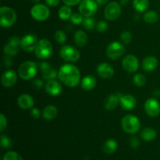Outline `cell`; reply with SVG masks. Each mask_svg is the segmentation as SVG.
Masks as SVG:
<instances>
[{"instance_id":"6da1fadb","label":"cell","mask_w":160,"mask_h":160,"mask_svg":"<svg viewBox=\"0 0 160 160\" xmlns=\"http://www.w3.org/2000/svg\"><path fill=\"white\" fill-rule=\"evenodd\" d=\"M58 78L64 85L69 88H75L81 81V72L73 64H64L61 66L58 71Z\"/></svg>"},{"instance_id":"7a4b0ae2","label":"cell","mask_w":160,"mask_h":160,"mask_svg":"<svg viewBox=\"0 0 160 160\" xmlns=\"http://www.w3.org/2000/svg\"><path fill=\"white\" fill-rule=\"evenodd\" d=\"M121 126L123 131L130 134H135L141 128L139 119L134 115L128 114L123 117L121 120Z\"/></svg>"},{"instance_id":"3957f363","label":"cell","mask_w":160,"mask_h":160,"mask_svg":"<svg viewBox=\"0 0 160 160\" xmlns=\"http://www.w3.org/2000/svg\"><path fill=\"white\" fill-rule=\"evenodd\" d=\"M38 66L33 61H26L21 63L18 69V74L21 79L29 81L37 74Z\"/></svg>"},{"instance_id":"277c9868","label":"cell","mask_w":160,"mask_h":160,"mask_svg":"<svg viewBox=\"0 0 160 160\" xmlns=\"http://www.w3.org/2000/svg\"><path fill=\"white\" fill-rule=\"evenodd\" d=\"M17 21V13L9 6L0 8V25L2 28H10Z\"/></svg>"},{"instance_id":"5b68a950","label":"cell","mask_w":160,"mask_h":160,"mask_svg":"<svg viewBox=\"0 0 160 160\" xmlns=\"http://www.w3.org/2000/svg\"><path fill=\"white\" fill-rule=\"evenodd\" d=\"M52 52V45L46 38H42L39 40L35 50H34L36 57L40 59H46L51 57Z\"/></svg>"},{"instance_id":"8992f818","label":"cell","mask_w":160,"mask_h":160,"mask_svg":"<svg viewBox=\"0 0 160 160\" xmlns=\"http://www.w3.org/2000/svg\"><path fill=\"white\" fill-rule=\"evenodd\" d=\"M125 52H126V48L123 44L115 41L109 44L106 49V54L109 59L116 60L121 57L124 54Z\"/></svg>"},{"instance_id":"52a82bcc","label":"cell","mask_w":160,"mask_h":160,"mask_svg":"<svg viewBox=\"0 0 160 160\" xmlns=\"http://www.w3.org/2000/svg\"><path fill=\"white\" fill-rule=\"evenodd\" d=\"M59 56L67 62H76L80 59V52L72 45H67L61 48Z\"/></svg>"},{"instance_id":"ba28073f","label":"cell","mask_w":160,"mask_h":160,"mask_svg":"<svg viewBox=\"0 0 160 160\" xmlns=\"http://www.w3.org/2000/svg\"><path fill=\"white\" fill-rule=\"evenodd\" d=\"M98 3L95 0H82L80 2L78 10L84 17H92L98 10Z\"/></svg>"},{"instance_id":"9c48e42d","label":"cell","mask_w":160,"mask_h":160,"mask_svg":"<svg viewBox=\"0 0 160 160\" xmlns=\"http://www.w3.org/2000/svg\"><path fill=\"white\" fill-rule=\"evenodd\" d=\"M31 15L35 20L44 21L49 17L50 10L48 6L44 4L38 3L35 4L31 9Z\"/></svg>"},{"instance_id":"30bf717a","label":"cell","mask_w":160,"mask_h":160,"mask_svg":"<svg viewBox=\"0 0 160 160\" xmlns=\"http://www.w3.org/2000/svg\"><path fill=\"white\" fill-rule=\"evenodd\" d=\"M121 14V6L117 2L108 3L104 9V17L108 20H116Z\"/></svg>"},{"instance_id":"8fae6325","label":"cell","mask_w":160,"mask_h":160,"mask_svg":"<svg viewBox=\"0 0 160 160\" xmlns=\"http://www.w3.org/2000/svg\"><path fill=\"white\" fill-rule=\"evenodd\" d=\"M21 39L17 36H12L9 38V42L5 45L3 48V52L5 55L10 56H15L18 53L20 47Z\"/></svg>"},{"instance_id":"7c38bea8","label":"cell","mask_w":160,"mask_h":160,"mask_svg":"<svg viewBox=\"0 0 160 160\" xmlns=\"http://www.w3.org/2000/svg\"><path fill=\"white\" fill-rule=\"evenodd\" d=\"M38 43V40L34 34H26L21 38L20 42V48L25 52H31L35 50L36 46Z\"/></svg>"},{"instance_id":"4fadbf2b","label":"cell","mask_w":160,"mask_h":160,"mask_svg":"<svg viewBox=\"0 0 160 160\" xmlns=\"http://www.w3.org/2000/svg\"><path fill=\"white\" fill-rule=\"evenodd\" d=\"M122 67L126 71L129 73H134L139 68L138 59L134 55H128L123 59Z\"/></svg>"},{"instance_id":"5bb4252c","label":"cell","mask_w":160,"mask_h":160,"mask_svg":"<svg viewBox=\"0 0 160 160\" xmlns=\"http://www.w3.org/2000/svg\"><path fill=\"white\" fill-rule=\"evenodd\" d=\"M144 108L147 115L151 117H156L160 113V104L154 98H148L146 100Z\"/></svg>"},{"instance_id":"9a60e30c","label":"cell","mask_w":160,"mask_h":160,"mask_svg":"<svg viewBox=\"0 0 160 160\" xmlns=\"http://www.w3.org/2000/svg\"><path fill=\"white\" fill-rule=\"evenodd\" d=\"M39 68H40L42 78L45 81L54 80L56 78H58V72L56 71V70L53 69L52 66L49 63H48V62H41Z\"/></svg>"},{"instance_id":"2e32d148","label":"cell","mask_w":160,"mask_h":160,"mask_svg":"<svg viewBox=\"0 0 160 160\" xmlns=\"http://www.w3.org/2000/svg\"><path fill=\"white\" fill-rule=\"evenodd\" d=\"M45 89L47 94H48L49 95L57 96V95H60L62 93V84L59 81L54 79L47 81L46 84L45 85Z\"/></svg>"},{"instance_id":"e0dca14e","label":"cell","mask_w":160,"mask_h":160,"mask_svg":"<svg viewBox=\"0 0 160 160\" xmlns=\"http://www.w3.org/2000/svg\"><path fill=\"white\" fill-rule=\"evenodd\" d=\"M17 81V73L12 70H8L2 75V84L5 88H11Z\"/></svg>"},{"instance_id":"ac0fdd59","label":"cell","mask_w":160,"mask_h":160,"mask_svg":"<svg viewBox=\"0 0 160 160\" xmlns=\"http://www.w3.org/2000/svg\"><path fill=\"white\" fill-rule=\"evenodd\" d=\"M97 73L103 79H109L114 75V68L111 64L102 62L97 67Z\"/></svg>"},{"instance_id":"d6986e66","label":"cell","mask_w":160,"mask_h":160,"mask_svg":"<svg viewBox=\"0 0 160 160\" xmlns=\"http://www.w3.org/2000/svg\"><path fill=\"white\" fill-rule=\"evenodd\" d=\"M120 104L121 106L122 109L124 110L129 111L134 109L137 104L136 98L131 95H122L120 98Z\"/></svg>"},{"instance_id":"ffe728a7","label":"cell","mask_w":160,"mask_h":160,"mask_svg":"<svg viewBox=\"0 0 160 160\" xmlns=\"http://www.w3.org/2000/svg\"><path fill=\"white\" fill-rule=\"evenodd\" d=\"M17 105L22 109H30L34 106V98L28 94H22L17 98Z\"/></svg>"},{"instance_id":"44dd1931","label":"cell","mask_w":160,"mask_h":160,"mask_svg":"<svg viewBox=\"0 0 160 160\" xmlns=\"http://www.w3.org/2000/svg\"><path fill=\"white\" fill-rule=\"evenodd\" d=\"M122 95L120 94H112L109 95L104 102V107L107 110H112L120 103V98Z\"/></svg>"},{"instance_id":"7402d4cb","label":"cell","mask_w":160,"mask_h":160,"mask_svg":"<svg viewBox=\"0 0 160 160\" xmlns=\"http://www.w3.org/2000/svg\"><path fill=\"white\" fill-rule=\"evenodd\" d=\"M158 66V59L155 56H146L142 61V68L146 72H152L156 69Z\"/></svg>"},{"instance_id":"603a6c76","label":"cell","mask_w":160,"mask_h":160,"mask_svg":"<svg viewBox=\"0 0 160 160\" xmlns=\"http://www.w3.org/2000/svg\"><path fill=\"white\" fill-rule=\"evenodd\" d=\"M73 40H74L75 44L78 47L81 48V47H84L85 45H87L88 42V37L84 31L78 30L75 32Z\"/></svg>"},{"instance_id":"cb8c5ba5","label":"cell","mask_w":160,"mask_h":160,"mask_svg":"<svg viewBox=\"0 0 160 160\" xmlns=\"http://www.w3.org/2000/svg\"><path fill=\"white\" fill-rule=\"evenodd\" d=\"M58 109L53 105H48L42 110V117L46 120H52L57 117Z\"/></svg>"},{"instance_id":"d4e9b609","label":"cell","mask_w":160,"mask_h":160,"mask_svg":"<svg viewBox=\"0 0 160 160\" xmlns=\"http://www.w3.org/2000/svg\"><path fill=\"white\" fill-rule=\"evenodd\" d=\"M96 84V78L92 75H88L82 79L81 86L84 91H91L95 88Z\"/></svg>"},{"instance_id":"484cf974","label":"cell","mask_w":160,"mask_h":160,"mask_svg":"<svg viewBox=\"0 0 160 160\" xmlns=\"http://www.w3.org/2000/svg\"><path fill=\"white\" fill-rule=\"evenodd\" d=\"M156 131L151 128H144L141 132V137L145 142H152L156 138Z\"/></svg>"},{"instance_id":"4316f807","label":"cell","mask_w":160,"mask_h":160,"mask_svg":"<svg viewBox=\"0 0 160 160\" xmlns=\"http://www.w3.org/2000/svg\"><path fill=\"white\" fill-rule=\"evenodd\" d=\"M118 147L117 142L114 139H109L103 145V151L106 154H112L115 152Z\"/></svg>"},{"instance_id":"83f0119b","label":"cell","mask_w":160,"mask_h":160,"mask_svg":"<svg viewBox=\"0 0 160 160\" xmlns=\"http://www.w3.org/2000/svg\"><path fill=\"white\" fill-rule=\"evenodd\" d=\"M72 9L70 6H67V5H64V6H61L58 12V15L60 20H70V17L72 16Z\"/></svg>"},{"instance_id":"f1b7e54d","label":"cell","mask_w":160,"mask_h":160,"mask_svg":"<svg viewBox=\"0 0 160 160\" xmlns=\"http://www.w3.org/2000/svg\"><path fill=\"white\" fill-rule=\"evenodd\" d=\"M133 6L138 12H144L149 6L148 0H133Z\"/></svg>"},{"instance_id":"f546056e","label":"cell","mask_w":160,"mask_h":160,"mask_svg":"<svg viewBox=\"0 0 160 160\" xmlns=\"http://www.w3.org/2000/svg\"><path fill=\"white\" fill-rule=\"evenodd\" d=\"M143 19L147 23L153 24V23L157 22V20H159V16H158V13L156 11L149 10L145 12Z\"/></svg>"},{"instance_id":"4dcf8cb0","label":"cell","mask_w":160,"mask_h":160,"mask_svg":"<svg viewBox=\"0 0 160 160\" xmlns=\"http://www.w3.org/2000/svg\"><path fill=\"white\" fill-rule=\"evenodd\" d=\"M134 84L138 87H143L146 83V78L142 73H137L133 78Z\"/></svg>"},{"instance_id":"1f68e13d","label":"cell","mask_w":160,"mask_h":160,"mask_svg":"<svg viewBox=\"0 0 160 160\" xmlns=\"http://www.w3.org/2000/svg\"><path fill=\"white\" fill-rule=\"evenodd\" d=\"M55 40L59 44H64L67 42V34L62 30H58L54 34Z\"/></svg>"},{"instance_id":"d6a6232c","label":"cell","mask_w":160,"mask_h":160,"mask_svg":"<svg viewBox=\"0 0 160 160\" xmlns=\"http://www.w3.org/2000/svg\"><path fill=\"white\" fill-rule=\"evenodd\" d=\"M83 27H84V29L88 30L91 31L94 28V27L95 26V21L92 17H84V20H83Z\"/></svg>"},{"instance_id":"836d02e7","label":"cell","mask_w":160,"mask_h":160,"mask_svg":"<svg viewBox=\"0 0 160 160\" xmlns=\"http://www.w3.org/2000/svg\"><path fill=\"white\" fill-rule=\"evenodd\" d=\"M120 40L123 42L124 45H128L131 43L132 41V34L130 31H123V32L120 34Z\"/></svg>"},{"instance_id":"e575fe53","label":"cell","mask_w":160,"mask_h":160,"mask_svg":"<svg viewBox=\"0 0 160 160\" xmlns=\"http://www.w3.org/2000/svg\"><path fill=\"white\" fill-rule=\"evenodd\" d=\"M2 160H23L21 156L16 152H8L3 156Z\"/></svg>"},{"instance_id":"d590c367","label":"cell","mask_w":160,"mask_h":160,"mask_svg":"<svg viewBox=\"0 0 160 160\" xmlns=\"http://www.w3.org/2000/svg\"><path fill=\"white\" fill-rule=\"evenodd\" d=\"M12 146V141L8 136L2 134L1 135V147L3 149H8Z\"/></svg>"},{"instance_id":"8d00e7d4","label":"cell","mask_w":160,"mask_h":160,"mask_svg":"<svg viewBox=\"0 0 160 160\" xmlns=\"http://www.w3.org/2000/svg\"><path fill=\"white\" fill-rule=\"evenodd\" d=\"M70 22L72 23L75 25H79L81 23H83V20H84V18H83V16L81 15V13H78V12H75V13L72 14L71 17L70 19Z\"/></svg>"},{"instance_id":"74e56055","label":"cell","mask_w":160,"mask_h":160,"mask_svg":"<svg viewBox=\"0 0 160 160\" xmlns=\"http://www.w3.org/2000/svg\"><path fill=\"white\" fill-rule=\"evenodd\" d=\"M108 29V24L105 21H99L96 24V30L99 33H104L107 31Z\"/></svg>"},{"instance_id":"f35d334b","label":"cell","mask_w":160,"mask_h":160,"mask_svg":"<svg viewBox=\"0 0 160 160\" xmlns=\"http://www.w3.org/2000/svg\"><path fill=\"white\" fill-rule=\"evenodd\" d=\"M129 142L130 145L133 148H137L139 146V145H140V141H139V139L136 136H131L130 138Z\"/></svg>"},{"instance_id":"ab89813d","label":"cell","mask_w":160,"mask_h":160,"mask_svg":"<svg viewBox=\"0 0 160 160\" xmlns=\"http://www.w3.org/2000/svg\"><path fill=\"white\" fill-rule=\"evenodd\" d=\"M7 127V120L4 114H0V131H3Z\"/></svg>"},{"instance_id":"60d3db41","label":"cell","mask_w":160,"mask_h":160,"mask_svg":"<svg viewBox=\"0 0 160 160\" xmlns=\"http://www.w3.org/2000/svg\"><path fill=\"white\" fill-rule=\"evenodd\" d=\"M12 56H7V55H5L4 58H3V65L6 68H9V67L12 66V60L11 59Z\"/></svg>"},{"instance_id":"b9f144b4","label":"cell","mask_w":160,"mask_h":160,"mask_svg":"<svg viewBox=\"0 0 160 160\" xmlns=\"http://www.w3.org/2000/svg\"><path fill=\"white\" fill-rule=\"evenodd\" d=\"M31 117L34 119H39L41 117V115H42V112H41L40 109H38V108H32L31 110V112H30Z\"/></svg>"},{"instance_id":"7bdbcfd3","label":"cell","mask_w":160,"mask_h":160,"mask_svg":"<svg viewBox=\"0 0 160 160\" xmlns=\"http://www.w3.org/2000/svg\"><path fill=\"white\" fill-rule=\"evenodd\" d=\"M33 87L35 89H42L44 86V82L41 79H35L32 81Z\"/></svg>"},{"instance_id":"ee69618b","label":"cell","mask_w":160,"mask_h":160,"mask_svg":"<svg viewBox=\"0 0 160 160\" xmlns=\"http://www.w3.org/2000/svg\"><path fill=\"white\" fill-rule=\"evenodd\" d=\"M82 1V0H62L63 3L65 5H67L69 6H76V5L80 4V2Z\"/></svg>"},{"instance_id":"f6af8a7d","label":"cell","mask_w":160,"mask_h":160,"mask_svg":"<svg viewBox=\"0 0 160 160\" xmlns=\"http://www.w3.org/2000/svg\"><path fill=\"white\" fill-rule=\"evenodd\" d=\"M60 0H45V2L48 6H51V7H56L59 4Z\"/></svg>"},{"instance_id":"bcb514c9","label":"cell","mask_w":160,"mask_h":160,"mask_svg":"<svg viewBox=\"0 0 160 160\" xmlns=\"http://www.w3.org/2000/svg\"><path fill=\"white\" fill-rule=\"evenodd\" d=\"M95 1L97 2L98 6H103V5H105L106 3H107L108 2H109V0H95Z\"/></svg>"},{"instance_id":"7dc6e473","label":"cell","mask_w":160,"mask_h":160,"mask_svg":"<svg viewBox=\"0 0 160 160\" xmlns=\"http://www.w3.org/2000/svg\"><path fill=\"white\" fill-rule=\"evenodd\" d=\"M128 2H129V0H121V1H120V3H121V5H123V6H126V5H128Z\"/></svg>"},{"instance_id":"c3c4849f","label":"cell","mask_w":160,"mask_h":160,"mask_svg":"<svg viewBox=\"0 0 160 160\" xmlns=\"http://www.w3.org/2000/svg\"><path fill=\"white\" fill-rule=\"evenodd\" d=\"M153 95H154V96L156 97V98H157V97H159V95H160V92L159 91H155L154 92H153Z\"/></svg>"},{"instance_id":"681fc988","label":"cell","mask_w":160,"mask_h":160,"mask_svg":"<svg viewBox=\"0 0 160 160\" xmlns=\"http://www.w3.org/2000/svg\"><path fill=\"white\" fill-rule=\"evenodd\" d=\"M32 1V2L35 3V4H38V3H39V2L41 1V0H31Z\"/></svg>"}]
</instances>
